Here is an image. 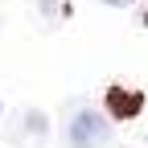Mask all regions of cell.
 Listing matches in <instances>:
<instances>
[{
	"mask_svg": "<svg viewBox=\"0 0 148 148\" xmlns=\"http://www.w3.org/2000/svg\"><path fill=\"white\" fill-rule=\"evenodd\" d=\"M140 107H144V95H140V90H132V86H111V90H107L111 119H136Z\"/></svg>",
	"mask_w": 148,
	"mask_h": 148,
	"instance_id": "2",
	"label": "cell"
},
{
	"mask_svg": "<svg viewBox=\"0 0 148 148\" xmlns=\"http://www.w3.org/2000/svg\"><path fill=\"white\" fill-rule=\"evenodd\" d=\"M66 136H70V148H103L111 140V127L99 111H74Z\"/></svg>",
	"mask_w": 148,
	"mask_h": 148,
	"instance_id": "1",
	"label": "cell"
},
{
	"mask_svg": "<svg viewBox=\"0 0 148 148\" xmlns=\"http://www.w3.org/2000/svg\"><path fill=\"white\" fill-rule=\"evenodd\" d=\"M103 4H111V8H127L132 0H103Z\"/></svg>",
	"mask_w": 148,
	"mask_h": 148,
	"instance_id": "3",
	"label": "cell"
},
{
	"mask_svg": "<svg viewBox=\"0 0 148 148\" xmlns=\"http://www.w3.org/2000/svg\"><path fill=\"white\" fill-rule=\"evenodd\" d=\"M0 115H4V107H0Z\"/></svg>",
	"mask_w": 148,
	"mask_h": 148,
	"instance_id": "4",
	"label": "cell"
}]
</instances>
